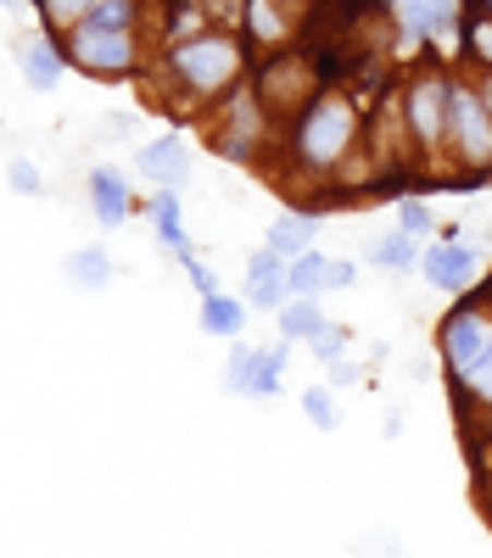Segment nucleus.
Masks as SVG:
<instances>
[{
	"label": "nucleus",
	"mask_w": 492,
	"mask_h": 558,
	"mask_svg": "<svg viewBox=\"0 0 492 558\" xmlns=\"http://www.w3.org/2000/svg\"><path fill=\"white\" fill-rule=\"evenodd\" d=\"M352 134H358L352 101H347V96H320V101L297 118V129H291V157H297L308 173H325L331 162L347 157Z\"/></svg>",
	"instance_id": "obj_1"
},
{
	"label": "nucleus",
	"mask_w": 492,
	"mask_h": 558,
	"mask_svg": "<svg viewBox=\"0 0 492 558\" xmlns=\"http://www.w3.org/2000/svg\"><path fill=\"white\" fill-rule=\"evenodd\" d=\"M179 78H185L191 96H224L236 78H241V45L218 28H202L196 39H185L168 62Z\"/></svg>",
	"instance_id": "obj_2"
},
{
	"label": "nucleus",
	"mask_w": 492,
	"mask_h": 558,
	"mask_svg": "<svg viewBox=\"0 0 492 558\" xmlns=\"http://www.w3.org/2000/svg\"><path fill=\"white\" fill-rule=\"evenodd\" d=\"M73 62L89 73H129L134 68V34L118 23L84 17V23H73Z\"/></svg>",
	"instance_id": "obj_3"
},
{
	"label": "nucleus",
	"mask_w": 492,
	"mask_h": 558,
	"mask_svg": "<svg viewBox=\"0 0 492 558\" xmlns=\"http://www.w3.org/2000/svg\"><path fill=\"white\" fill-rule=\"evenodd\" d=\"M447 129L459 140V157L470 168H492V107L476 96V89L454 84V107H447Z\"/></svg>",
	"instance_id": "obj_4"
},
{
	"label": "nucleus",
	"mask_w": 492,
	"mask_h": 558,
	"mask_svg": "<svg viewBox=\"0 0 492 558\" xmlns=\"http://www.w3.org/2000/svg\"><path fill=\"white\" fill-rule=\"evenodd\" d=\"M487 347H492V318H487L481 307H459L454 318L442 324V357H447V368H454L459 380L481 363Z\"/></svg>",
	"instance_id": "obj_5"
},
{
	"label": "nucleus",
	"mask_w": 492,
	"mask_h": 558,
	"mask_svg": "<svg viewBox=\"0 0 492 558\" xmlns=\"http://www.w3.org/2000/svg\"><path fill=\"white\" fill-rule=\"evenodd\" d=\"M313 68L302 62V57H280V62H268L263 68V78H257V101L268 107V112H280V118H291L308 96H313Z\"/></svg>",
	"instance_id": "obj_6"
},
{
	"label": "nucleus",
	"mask_w": 492,
	"mask_h": 558,
	"mask_svg": "<svg viewBox=\"0 0 492 558\" xmlns=\"http://www.w3.org/2000/svg\"><path fill=\"white\" fill-rule=\"evenodd\" d=\"M447 107H454V84H442V78H420V84L409 89V134L420 140L425 151L447 134Z\"/></svg>",
	"instance_id": "obj_7"
},
{
	"label": "nucleus",
	"mask_w": 492,
	"mask_h": 558,
	"mask_svg": "<svg viewBox=\"0 0 492 558\" xmlns=\"http://www.w3.org/2000/svg\"><path fill=\"white\" fill-rule=\"evenodd\" d=\"M420 274L431 279L436 291H465L470 279L481 274V252L465 246V241H442V246H431V252L420 257Z\"/></svg>",
	"instance_id": "obj_8"
},
{
	"label": "nucleus",
	"mask_w": 492,
	"mask_h": 558,
	"mask_svg": "<svg viewBox=\"0 0 492 558\" xmlns=\"http://www.w3.org/2000/svg\"><path fill=\"white\" fill-rule=\"evenodd\" d=\"M291 296V257H280L275 246H263L247 263V302L252 307H280Z\"/></svg>",
	"instance_id": "obj_9"
},
{
	"label": "nucleus",
	"mask_w": 492,
	"mask_h": 558,
	"mask_svg": "<svg viewBox=\"0 0 492 558\" xmlns=\"http://www.w3.org/2000/svg\"><path fill=\"white\" fill-rule=\"evenodd\" d=\"M141 173L146 179H157V184H168V191H179L185 184V140L179 134H163V140H152V146H141Z\"/></svg>",
	"instance_id": "obj_10"
},
{
	"label": "nucleus",
	"mask_w": 492,
	"mask_h": 558,
	"mask_svg": "<svg viewBox=\"0 0 492 558\" xmlns=\"http://www.w3.org/2000/svg\"><path fill=\"white\" fill-rule=\"evenodd\" d=\"M89 202H96L101 229H118V223L129 218V184H123L112 168H96V173H89Z\"/></svg>",
	"instance_id": "obj_11"
},
{
	"label": "nucleus",
	"mask_w": 492,
	"mask_h": 558,
	"mask_svg": "<svg viewBox=\"0 0 492 558\" xmlns=\"http://www.w3.org/2000/svg\"><path fill=\"white\" fill-rule=\"evenodd\" d=\"M313 235H320V218H313V213H280L275 223H268V246H275L280 257L313 252Z\"/></svg>",
	"instance_id": "obj_12"
},
{
	"label": "nucleus",
	"mask_w": 492,
	"mask_h": 558,
	"mask_svg": "<svg viewBox=\"0 0 492 558\" xmlns=\"http://www.w3.org/2000/svg\"><path fill=\"white\" fill-rule=\"evenodd\" d=\"M325 330V313L313 296H297V302H280V336L286 341H313Z\"/></svg>",
	"instance_id": "obj_13"
},
{
	"label": "nucleus",
	"mask_w": 492,
	"mask_h": 558,
	"mask_svg": "<svg viewBox=\"0 0 492 558\" xmlns=\"http://www.w3.org/2000/svg\"><path fill=\"white\" fill-rule=\"evenodd\" d=\"M247 28L263 39V45H280L297 34V23L280 12V0H247Z\"/></svg>",
	"instance_id": "obj_14"
},
{
	"label": "nucleus",
	"mask_w": 492,
	"mask_h": 558,
	"mask_svg": "<svg viewBox=\"0 0 492 558\" xmlns=\"http://www.w3.org/2000/svg\"><path fill=\"white\" fill-rule=\"evenodd\" d=\"M23 73H28V84L39 89V96H51L57 78H62V57H57L45 39H28V45H23Z\"/></svg>",
	"instance_id": "obj_15"
},
{
	"label": "nucleus",
	"mask_w": 492,
	"mask_h": 558,
	"mask_svg": "<svg viewBox=\"0 0 492 558\" xmlns=\"http://www.w3.org/2000/svg\"><path fill=\"white\" fill-rule=\"evenodd\" d=\"M241 324H247V302L224 296V291L202 296V330H207V336H236Z\"/></svg>",
	"instance_id": "obj_16"
},
{
	"label": "nucleus",
	"mask_w": 492,
	"mask_h": 558,
	"mask_svg": "<svg viewBox=\"0 0 492 558\" xmlns=\"http://www.w3.org/2000/svg\"><path fill=\"white\" fill-rule=\"evenodd\" d=\"M152 229H157V241L163 246H173V252H191V241H185V223H179V196L168 191H157V202H152Z\"/></svg>",
	"instance_id": "obj_17"
},
{
	"label": "nucleus",
	"mask_w": 492,
	"mask_h": 558,
	"mask_svg": "<svg viewBox=\"0 0 492 558\" xmlns=\"http://www.w3.org/2000/svg\"><path fill=\"white\" fill-rule=\"evenodd\" d=\"M370 257H375V268H386V274H409V268H420L409 229H397V235H381V241L370 246Z\"/></svg>",
	"instance_id": "obj_18"
},
{
	"label": "nucleus",
	"mask_w": 492,
	"mask_h": 558,
	"mask_svg": "<svg viewBox=\"0 0 492 558\" xmlns=\"http://www.w3.org/2000/svg\"><path fill=\"white\" fill-rule=\"evenodd\" d=\"M68 279H73V286H89V291L107 286V279H112L107 252H101V246H84V252H73V257H68Z\"/></svg>",
	"instance_id": "obj_19"
},
{
	"label": "nucleus",
	"mask_w": 492,
	"mask_h": 558,
	"mask_svg": "<svg viewBox=\"0 0 492 558\" xmlns=\"http://www.w3.org/2000/svg\"><path fill=\"white\" fill-rule=\"evenodd\" d=\"M325 274H331V257H320V252L291 257V296H320L325 291Z\"/></svg>",
	"instance_id": "obj_20"
},
{
	"label": "nucleus",
	"mask_w": 492,
	"mask_h": 558,
	"mask_svg": "<svg viewBox=\"0 0 492 558\" xmlns=\"http://www.w3.org/2000/svg\"><path fill=\"white\" fill-rule=\"evenodd\" d=\"M280 375H286V347H268V352L257 357L252 397H280Z\"/></svg>",
	"instance_id": "obj_21"
},
{
	"label": "nucleus",
	"mask_w": 492,
	"mask_h": 558,
	"mask_svg": "<svg viewBox=\"0 0 492 558\" xmlns=\"http://www.w3.org/2000/svg\"><path fill=\"white\" fill-rule=\"evenodd\" d=\"M257 347H236L230 352V368H224V386H230L236 397H252V375H257Z\"/></svg>",
	"instance_id": "obj_22"
},
{
	"label": "nucleus",
	"mask_w": 492,
	"mask_h": 558,
	"mask_svg": "<svg viewBox=\"0 0 492 558\" xmlns=\"http://www.w3.org/2000/svg\"><path fill=\"white\" fill-rule=\"evenodd\" d=\"M39 12H45V23L73 28V23H84L89 12H96V0H39Z\"/></svg>",
	"instance_id": "obj_23"
},
{
	"label": "nucleus",
	"mask_w": 492,
	"mask_h": 558,
	"mask_svg": "<svg viewBox=\"0 0 492 558\" xmlns=\"http://www.w3.org/2000/svg\"><path fill=\"white\" fill-rule=\"evenodd\" d=\"M302 413H308L320 430H336V402H331V386H308V391H302Z\"/></svg>",
	"instance_id": "obj_24"
},
{
	"label": "nucleus",
	"mask_w": 492,
	"mask_h": 558,
	"mask_svg": "<svg viewBox=\"0 0 492 558\" xmlns=\"http://www.w3.org/2000/svg\"><path fill=\"white\" fill-rule=\"evenodd\" d=\"M465 51L476 62H492V12L487 17H470V34H465Z\"/></svg>",
	"instance_id": "obj_25"
},
{
	"label": "nucleus",
	"mask_w": 492,
	"mask_h": 558,
	"mask_svg": "<svg viewBox=\"0 0 492 558\" xmlns=\"http://www.w3.org/2000/svg\"><path fill=\"white\" fill-rule=\"evenodd\" d=\"M7 179H12V191H28V196H39V184H45L28 157H12V162H7Z\"/></svg>",
	"instance_id": "obj_26"
},
{
	"label": "nucleus",
	"mask_w": 492,
	"mask_h": 558,
	"mask_svg": "<svg viewBox=\"0 0 492 558\" xmlns=\"http://www.w3.org/2000/svg\"><path fill=\"white\" fill-rule=\"evenodd\" d=\"M341 352H347V336L325 324V330L313 336V357H320V363H341Z\"/></svg>",
	"instance_id": "obj_27"
},
{
	"label": "nucleus",
	"mask_w": 492,
	"mask_h": 558,
	"mask_svg": "<svg viewBox=\"0 0 492 558\" xmlns=\"http://www.w3.org/2000/svg\"><path fill=\"white\" fill-rule=\"evenodd\" d=\"M397 223L409 229V235H431V207L425 202H403L397 207Z\"/></svg>",
	"instance_id": "obj_28"
},
{
	"label": "nucleus",
	"mask_w": 492,
	"mask_h": 558,
	"mask_svg": "<svg viewBox=\"0 0 492 558\" xmlns=\"http://www.w3.org/2000/svg\"><path fill=\"white\" fill-rule=\"evenodd\" d=\"M96 23H118V28H129L134 23V0H96V12H89Z\"/></svg>",
	"instance_id": "obj_29"
},
{
	"label": "nucleus",
	"mask_w": 492,
	"mask_h": 558,
	"mask_svg": "<svg viewBox=\"0 0 492 558\" xmlns=\"http://www.w3.org/2000/svg\"><path fill=\"white\" fill-rule=\"evenodd\" d=\"M465 386H470V391H476L481 402H492V347L481 352V363H476L470 375H465Z\"/></svg>",
	"instance_id": "obj_30"
},
{
	"label": "nucleus",
	"mask_w": 492,
	"mask_h": 558,
	"mask_svg": "<svg viewBox=\"0 0 492 558\" xmlns=\"http://www.w3.org/2000/svg\"><path fill=\"white\" fill-rule=\"evenodd\" d=\"M179 263H185V274L196 279V291H202V296H213V291H218V274H213V268H202L191 252H179Z\"/></svg>",
	"instance_id": "obj_31"
},
{
	"label": "nucleus",
	"mask_w": 492,
	"mask_h": 558,
	"mask_svg": "<svg viewBox=\"0 0 492 558\" xmlns=\"http://www.w3.org/2000/svg\"><path fill=\"white\" fill-rule=\"evenodd\" d=\"M352 279H358V268H352V263H341V257H331V274H325V286H336V291H347V286H352Z\"/></svg>",
	"instance_id": "obj_32"
},
{
	"label": "nucleus",
	"mask_w": 492,
	"mask_h": 558,
	"mask_svg": "<svg viewBox=\"0 0 492 558\" xmlns=\"http://www.w3.org/2000/svg\"><path fill=\"white\" fill-rule=\"evenodd\" d=\"M352 380H358V368H352L347 357H341V363H331V386H352Z\"/></svg>",
	"instance_id": "obj_33"
},
{
	"label": "nucleus",
	"mask_w": 492,
	"mask_h": 558,
	"mask_svg": "<svg viewBox=\"0 0 492 558\" xmlns=\"http://www.w3.org/2000/svg\"><path fill=\"white\" fill-rule=\"evenodd\" d=\"M481 101H487V107H492V73H487V78H481Z\"/></svg>",
	"instance_id": "obj_34"
},
{
	"label": "nucleus",
	"mask_w": 492,
	"mask_h": 558,
	"mask_svg": "<svg viewBox=\"0 0 492 558\" xmlns=\"http://www.w3.org/2000/svg\"><path fill=\"white\" fill-rule=\"evenodd\" d=\"M481 7H487V12H492V0H481Z\"/></svg>",
	"instance_id": "obj_35"
},
{
	"label": "nucleus",
	"mask_w": 492,
	"mask_h": 558,
	"mask_svg": "<svg viewBox=\"0 0 492 558\" xmlns=\"http://www.w3.org/2000/svg\"><path fill=\"white\" fill-rule=\"evenodd\" d=\"M487 508H492V492H487Z\"/></svg>",
	"instance_id": "obj_36"
}]
</instances>
